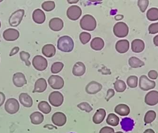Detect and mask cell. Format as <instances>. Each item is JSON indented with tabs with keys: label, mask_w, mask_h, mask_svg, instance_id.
<instances>
[{
	"label": "cell",
	"mask_w": 158,
	"mask_h": 133,
	"mask_svg": "<svg viewBox=\"0 0 158 133\" xmlns=\"http://www.w3.org/2000/svg\"><path fill=\"white\" fill-rule=\"evenodd\" d=\"M74 42L71 37L64 36L60 37L57 42V48L64 52H70L73 50Z\"/></svg>",
	"instance_id": "6da1fadb"
},
{
	"label": "cell",
	"mask_w": 158,
	"mask_h": 133,
	"mask_svg": "<svg viewBox=\"0 0 158 133\" xmlns=\"http://www.w3.org/2000/svg\"><path fill=\"white\" fill-rule=\"evenodd\" d=\"M80 26L83 30L91 31L96 27V20L91 15H85L81 19Z\"/></svg>",
	"instance_id": "7a4b0ae2"
},
{
	"label": "cell",
	"mask_w": 158,
	"mask_h": 133,
	"mask_svg": "<svg viewBox=\"0 0 158 133\" xmlns=\"http://www.w3.org/2000/svg\"><path fill=\"white\" fill-rule=\"evenodd\" d=\"M113 32L115 36L118 38H124L128 34V27L123 22H119L114 25Z\"/></svg>",
	"instance_id": "3957f363"
},
{
	"label": "cell",
	"mask_w": 158,
	"mask_h": 133,
	"mask_svg": "<svg viewBox=\"0 0 158 133\" xmlns=\"http://www.w3.org/2000/svg\"><path fill=\"white\" fill-rule=\"evenodd\" d=\"M25 14V10L19 9L13 12L10 17L9 23L12 27H16L20 24Z\"/></svg>",
	"instance_id": "277c9868"
},
{
	"label": "cell",
	"mask_w": 158,
	"mask_h": 133,
	"mask_svg": "<svg viewBox=\"0 0 158 133\" xmlns=\"http://www.w3.org/2000/svg\"><path fill=\"white\" fill-rule=\"evenodd\" d=\"M48 100L50 103L54 107H60L64 102V96L60 92L54 91L49 96Z\"/></svg>",
	"instance_id": "5b68a950"
},
{
	"label": "cell",
	"mask_w": 158,
	"mask_h": 133,
	"mask_svg": "<svg viewBox=\"0 0 158 133\" xmlns=\"http://www.w3.org/2000/svg\"><path fill=\"white\" fill-rule=\"evenodd\" d=\"M32 64L34 68L37 70L42 71L47 68L48 62L47 59L42 56L38 55L34 57Z\"/></svg>",
	"instance_id": "8992f818"
},
{
	"label": "cell",
	"mask_w": 158,
	"mask_h": 133,
	"mask_svg": "<svg viewBox=\"0 0 158 133\" xmlns=\"http://www.w3.org/2000/svg\"><path fill=\"white\" fill-rule=\"evenodd\" d=\"M19 109L18 101L14 98H10L7 100L5 104V110L9 114H14L17 113Z\"/></svg>",
	"instance_id": "52a82bcc"
},
{
	"label": "cell",
	"mask_w": 158,
	"mask_h": 133,
	"mask_svg": "<svg viewBox=\"0 0 158 133\" xmlns=\"http://www.w3.org/2000/svg\"><path fill=\"white\" fill-rule=\"evenodd\" d=\"M139 85L140 88L144 91L153 89L156 86L155 81L150 80L145 75H142L140 77Z\"/></svg>",
	"instance_id": "ba28073f"
},
{
	"label": "cell",
	"mask_w": 158,
	"mask_h": 133,
	"mask_svg": "<svg viewBox=\"0 0 158 133\" xmlns=\"http://www.w3.org/2000/svg\"><path fill=\"white\" fill-rule=\"evenodd\" d=\"M48 82L51 87L55 89H61L64 85V79L59 75H53L50 76Z\"/></svg>",
	"instance_id": "9c48e42d"
},
{
	"label": "cell",
	"mask_w": 158,
	"mask_h": 133,
	"mask_svg": "<svg viewBox=\"0 0 158 133\" xmlns=\"http://www.w3.org/2000/svg\"><path fill=\"white\" fill-rule=\"evenodd\" d=\"M82 13L81 8L77 5L70 6L67 10V16L70 19L76 20L80 17Z\"/></svg>",
	"instance_id": "30bf717a"
},
{
	"label": "cell",
	"mask_w": 158,
	"mask_h": 133,
	"mask_svg": "<svg viewBox=\"0 0 158 133\" xmlns=\"http://www.w3.org/2000/svg\"><path fill=\"white\" fill-rule=\"evenodd\" d=\"M52 121L55 126L61 127L66 124L67 118L63 112H57L52 116Z\"/></svg>",
	"instance_id": "8fae6325"
},
{
	"label": "cell",
	"mask_w": 158,
	"mask_h": 133,
	"mask_svg": "<svg viewBox=\"0 0 158 133\" xmlns=\"http://www.w3.org/2000/svg\"><path fill=\"white\" fill-rule=\"evenodd\" d=\"M19 37V32L18 30L12 28L7 29L3 33V38L7 41L16 40Z\"/></svg>",
	"instance_id": "7c38bea8"
},
{
	"label": "cell",
	"mask_w": 158,
	"mask_h": 133,
	"mask_svg": "<svg viewBox=\"0 0 158 133\" xmlns=\"http://www.w3.org/2000/svg\"><path fill=\"white\" fill-rule=\"evenodd\" d=\"M145 103L149 106H155L158 103V92L152 90L147 93L144 99Z\"/></svg>",
	"instance_id": "4fadbf2b"
},
{
	"label": "cell",
	"mask_w": 158,
	"mask_h": 133,
	"mask_svg": "<svg viewBox=\"0 0 158 133\" xmlns=\"http://www.w3.org/2000/svg\"><path fill=\"white\" fill-rule=\"evenodd\" d=\"M102 89V86L96 81H91L87 85L85 88L86 93L89 94H95L100 92Z\"/></svg>",
	"instance_id": "5bb4252c"
},
{
	"label": "cell",
	"mask_w": 158,
	"mask_h": 133,
	"mask_svg": "<svg viewBox=\"0 0 158 133\" xmlns=\"http://www.w3.org/2000/svg\"><path fill=\"white\" fill-rule=\"evenodd\" d=\"M13 82L17 87L23 86L27 83L25 76L22 73H16L13 76Z\"/></svg>",
	"instance_id": "9a60e30c"
},
{
	"label": "cell",
	"mask_w": 158,
	"mask_h": 133,
	"mask_svg": "<svg viewBox=\"0 0 158 133\" xmlns=\"http://www.w3.org/2000/svg\"><path fill=\"white\" fill-rule=\"evenodd\" d=\"M49 26L52 31H59L64 27V22L59 18H54L50 20Z\"/></svg>",
	"instance_id": "2e32d148"
},
{
	"label": "cell",
	"mask_w": 158,
	"mask_h": 133,
	"mask_svg": "<svg viewBox=\"0 0 158 133\" xmlns=\"http://www.w3.org/2000/svg\"><path fill=\"white\" fill-rule=\"evenodd\" d=\"M32 18L35 23L40 24L45 22L46 15L44 11L40 9H38L35 10L33 12Z\"/></svg>",
	"instance_id": "e0dca14e"
},
{
	"label": "cell",
	"mask_w": 158,
	"mask_h": 133,
	"mask_svg": "<svg viewBox=\"0 0 158 133\" xmlns=\"http://www.w3.org/2000/svg\"><path fill=\"white\" fill-rule=\"evenodd\" d=\"M47 88V83L46 80L43 78L39 79L35 81L34 89L33 90V93H43L45 92Z\"/></svg>",
	"instance_id": "ac0fdd59"
},
{
	"label": "cell",
	"mask_w": 158,
	"mask_h": 133,
	"mask_svg": "<svg viewBox=\"0 0 158 133\" xmlns=\"http://www.w3.org/2000/svg\"><path fill=\"white\" fill-rule=\"evenodd\" d=\"M129 42L127 39L119 40L116 44L117 51L120 54H124L127 52L129 48Z\"/></svg>",
	"instance_id": "d6986e66"
},
{
	"label": "cell",
	"mask_w": 158,
	"mask_h": 133,
	"mask_svg": "<svg viewBox=\"0 0 158 133\" xmlns=\"http://www.w3.org/2000/svg\"><path fill=\"white\" fill-rule=\"evenodd\" d=\"M122 129L126 132L132 131L134 128L135 123L134 120L129 118H125L122 119L120 122Z\"/></svg>",
	"instance_id": "ffe728a7"
},
{
	"label": "cell",
	"mask_w": 158,
	"mask_h": 133,
	"mask_svg": "<svg viewBox=\"0 0 158 133\" xmlns=\"http://www.w3.org/2000/svg\"><path fill=\"white\" fill-rule=\"evenodd\" d=\"M19 101L24 107L31 108L32 106V99L30 95L26 93H22L19 95Z\"/></svg>",
	"instance_id": "44dd1931"
},
{
	"label": "cell",
	"mask_w": 158,
	"mask_h": 133,
	"mask_svg": "<svg viewBox=\"0 0 158 133\" xmlns=\"http://www.w3.org/2000/svg\"><path fill=\"white\" fill-rule=\"evenodd\" d=\"M86 66L83 63L78 62L74 64L73 69V73L75 76H81L85 73Z\"/></svg>",
	"instance_id": "7402d4cb"
},
{
	"label": "cell",
	"mask_w": 158,
	"mask_h": 133,
	"mask_svg": "<svg viewBox=\"0 0 158 133\" xmlns=\"http://www.w3.org/2000/svg\"><path fill=\"white\" fill-rule=\"evenodd\" d=\"M106 116V112L103 109H99L97 110L93 116L92 120L96 124H100L104 120Z\"/></svg>",
	"instance_id": "603a6c76"
},
{
	"label": "cell",
	"mask_w": 158,
	"mask_h": 133,
	"mask_svg": "<svg viewBox=\"0 0 158 133\" xmlns=\"http://www.w3.org/2000/svg\"><path fill=\"white\" fill-rule=\"evenodd\" d=\"M114 112L121 116H127L130 112V108L126 104H120L114 108Z\"/></svg>",
	"instance_id": "cb8c5ba5"
},
{
	"label": "cell",
	"mask_w": 158,
	"mask_h": 133,
	"mask_svg": "<svg viewBox=\"0 0 158 133\" xmlns=\"http://www.w3.org/2000/svg\"><path fill=\"white\" fill-rule=\"evenodd\" d=\"M42 53L47 57H53L56 53V49L52 44H47L43 47Z\"/></svg>",
	"instance_id": "d4e9b609"
},
{
	"label": "cell",
	"mask_w": 158,
	"mask_h": 133,
	"mask_svg": "<svg viewBox=\"0 0 158 133\" xmlns=\"http://www.w3.org/2000/svg\"><path fill=\"white\" fill-rule=\"evenodd\" d=\"M145 45L142 40L136 39L132 42V50L135 53H140L144 50Z\"/></svg>",
	"instance_id": "484cf974"
},
{
	"label": "cell",
	"mask_w": 158,
	"mask_h": 133,
	"mask_svg": "<svg viewBox=\"0 0 158 133\" xmlns=\"http://www.w3.org/2000/svg\"><path fill=\"white\" fill-rule=\"evenodd\" d=\"M104 41L102 38L96 37L93 39L90 43V47L93 50L99 51L104 47Z\"/></svg>",
	"instance_id": "4316f807"
},
{
	"label": "cell",
	"mask_w": 158,
	"mask_h": 133,
	"mask_svg": "<svg viewBox=\"0 0 158 133\" xmlns=\"http://www.w3.org/2000/svg\"><path fill=\"white\" fill-rule=\"evenodd\" d=\"M31 122L34 125H40L44 120V115L40 112H35L30 116Z\"/></svg>",
	"instance_id": "83f0119b"
},
{
	"label": "cell",
	"mask_w": 158,
	"mask_h": 133,
	"mask_svg": "<svg viewBox=\"0 0 158 133\" xmlns=\"http://www.w3.org/2000/svg\"><path fill=\"white\" fill-rule=\"evenodd\" d=\"M119 118L116 114L110 113L106 118V122L108 125L113 127L118 126L119 122Z\"/></svg>",
	"instance_id": "f1b7e54d"
},
{
	"label": "cell",
	"mask_w": 158,
	"mask_h": 133,
	"mask_svg": "<svg viewBox=\"0 0 158 133\" xmlns=\"http://www.w3.org/2000/svg\"><path fill=\"white\" fill-rule=\"evenodd\" d=\"M38 109L45 114H48L50 113L52 110V108L48 103L45 101H42L39 103L38 104Z\"/></svg>",
	"instance_id": "f546056e"
},
{
	"label": "cell",
	"mask_w": 158,
	"mask_h": 133,
	"mask_svg": "<svg viewBox=\"0 0 158 133\" xmlns=\"http://www.w3.org/2000/svg\"><path fill=\"white\" fill-rule=\"evenodd\" d=\"M129 64L132 68H136L144 66V63L137 57L133 56L129 59Z\"/></svg>",
	"instance_id": "4dcf8cb0"
},
{
	"label": "cell",
	"mask_w": 158,
	"mask_h": 133,
	"mask_svg": "<svg viewBox=\"0 0 158 133\" xmlns=\"http://www.w3.org/2000/svg\"><path fill=\"white\" fill-rule=\"evenodd\" d=\"M147 18L150 21H155L158 20V9L152 8L147 11Z\"/></svg>",
	"instance_id": "1f68e13d"
},
{
	"label": "cell",
	"mask_w": 158,
	"mask_h": 133,
	"mask_svg": "<svg viewBox=\"0 0 158 133\" xmlns=\"http://www.w3.org/2000/svg\"><path fill=\"white\" fill-rule=\"evenodd\" d=\"M156 118V112L152 110H150L146 112L144 116V122L146 124H151L155 120Z\"/></svg>",
	"instance_id": "d6a6232c"
},
{
	"label": "cell",
	"mask_w": 158,
	"mask_h": 133,
	"mask_svg": "<svg viewBox=\"0 0 158 133\" xmlns=\"http://www.w3.org/2000/svg\"><path fill=\"white\" fill-rule=\"evenodd\" d=\"M114 88L118 93H123L127 89V85L123 81L118 80L114 83Z\"/></svg>",
	"instance_id": "836d02e7"
},
{
	"label": "cell",
	"mask_w": 158,
	"mask_h": 133,
	"mask_svg": "<svg viewBox=\"0 0 158 133\" xmlns=\"http://www.w3.org/2000/svg\"><path fill=\"white\" fill-rule=\"evenodd\" d=\"M128 86L131 88H135L137 86L138 78L136 76H130L127 81Z\"/></svg>",
	"instance_id": "e575fe53"
},
{
	"label": "cell",
	"mask_w": 158,
	"mask_h": 133,
	"mask_svg": "<svg viewBox=\"0 0 158 133\" xmlns=\"http://www.w3.org/2000/svg\"><path fill=\"white\" fill-rule=\"evenodd\" d=\"M64 64L62 62H56L52 64L51 66V72L53 73H57L62 71L64 67Z\"/></svg>",
	"instance_id": "d590c367"
},
{
	"label": "cell",
	"mask_w": 158,
	"mask_h": 133,
	"mask_svg": "<svg viewBox=\"0 0 158 133\" xmlns=\"http://www.w3.org/2000/svg\"><path fill=\"white\" fill-rule=\"evenodd\" d=\"M55 2L53 1L45 2L42 4L43 9L46 11H52L55 9Z\"/></svg>",
	"instance_id": "8d00e7d4"
},
{
	"label": "cell",
	"mask_w": 158,
	"mask_h": 133,
	"mask_svg": "<svg viewBox=\"0 0 158 133\" xmlns=\"http://www.w3.org/2000/svg\"><path fill=\"white\" fill-rule=\"evenodd\" d=\"M19 56H20V58L21 60L23 61H24L26 65L27 66H29L31 65V62L29 61V58H30V54L27 52H25V51H21L19 53Z\"/></svg>",
	"instance_id": "74e56055"
},
{
	"label": "cell",
	"mask_w": 158,
	"mask_h": 133,
	"mask_svg": "<svg viewBox=\"0 0 158 133\" xmlns=\"http://www.w3.org/2000/svg\"><path fill=\"white\" fill-rule=\"evenodd\" d=\"M91 39V35L88 32H83L80 35V39L83 45L87 44Z\"/></svg>",
	"instance_id": "f35d334b"
},
{
	"label": "cell",
	"mask_w": 158,
	"mask_h": 133,
	"mask_svg": "<svg viewBox=\"0 0 158 133\" xmlns=\"http://www.w3.org/2000/svg\"><path fill=\"white\" fill-rule=\"evenodd\" d=\"M77 107L80 109L81 110L85 111L87 113H89L93 110V108H92V107L90 106L88 103L86 102L81 103L77 105Z\"/></svg>",
	"instance_id": "ab89813d"
},
{
	"label": "cell",
	"mask_w": 158,
	"mask_h": 133,
	"mask_svg": "<svg viewBox=\"0 0 158 133\" xmlns=\"http://www.w3.org/2000/svg\"><path fill=\"white\" fill-rule=\"evenodd\" d=\"M149 1L147 0H139L138 1V5L142 12H145L149 5Z\"/></svg>",
	"instance_id": "60d3db41"
},
{
	"label": "cell",
	"mask_w": 158,
	"mask_h": 133,
	"mask_svg": "<svg viewBox=\"0 0 158 133\" xmlns=\"http://www.w3.org/2000/svg\"><path fill=\"white\" fill-rule=\"evenodd\" d=\"M149 31L150 34H154L158 33V23L150 25L149 27Z\"/></svg>",
	"instance_id": "b9f144b4"
},
{
	"label": "cell",
	"mask_w": 158,
	"mask_h": 133,
	"mask_svg": "<svg viewBox=\"0 0 158 133\" xmlns=\"http://www.w3.org/2000/svg\"><path fill=\"white\" fill-rule=\"evenodd\" d=\"M114 132V129L109 127H104L100 129L99 133H113Z\"/></svg>",
	"instance_id": "7bdbcfd3"
},
{
	"label": "cell",
	"mask_w": 158,
	"mask_h": 133,
	"mask_svg": "<svg viewBox=\"0 0 158 133\" xmlns=\"http://www.w3.org/2000/svg\"><path fill=\"white\" fill-rule=\"evenodd\" d=\"M114 92L113 89H108L107 91V94H106V97L105 99L107 102L109 101V100L112 98L114 95Z\"/></svg>",
	"instance_id": "ee69618b"
},
{
	"label": "cell",
	"mask_w": 158,
	"mask_h": 133,
	"mask_svg": "<svg viewBox=\"0 0 158 133\" xmlns=\"http://www.w3.org/2000/svg\"><path fill=\"white\" fill-rule=\"evenodd\" d=\"M148 76L152 80H155L158 78V73L156 71L151 70L148 73Z\"/></svg>",
	"instance_id": "f6af8a7d"
},
{
	"label": "cell",
	"mask_w": 158,
	"mask_h": 133,
	"mask_svg": "<svg viewBox=\"0 0 158 133\" xmlns=\"http://www.w3.org/2000/svg\"><path fill=\"white\" fill-rule=\"evenodd\" d=\"M19 47H15L13 48L12 49V50L10 51V53L9 56H14V55H16L18 53L19 51Z\"/></svg>",
	"instance_id": "bcb514c9"
},
{
	"label": "cell",
	"mask_w": 158,
	"mask_h": 133,
	"mask_svg": "<svg viewBox=\"0 0 158 133\" xmlns=\"http://www.w3.org/2000/svg\"><path fill=\"white\" fill-rule=\"evenodd\" d=\"M5 101V96L3 93L0 92V107H1Z\"/></svg>",
	"instance_id": "7dc6e473"
},
{
	"label": "cell",
	"mask_w": 158,
	"mask_h": 133,
	"mask_svg": "<svg viewBox=\"0 0 158 133\" xmlns=\"http://www.w3.org/2000/svg\"><path fill=\"white\" fill-rule=\"evenodd\" d=\"M153 43L155 46L158 47V35L155 36L153 39Z\"/></svg>",
	"instance_id": "c3c4849f"
},
{
	"label": "cell",
	"mask_w": 158,
	"mask_h": 133,
	"mask_svg": "<svg viewBox=\"0 0 158 133\" xmlns=\"http://www.w3.org/2000/svg\"><path fill=\"white\" fill-rule=\"evenodd\" d=\"M143 133H155V132H154V130L152 129H150V128H149V129H146Z\"/></svg>",
	"instance_id": "681fc988"
},
{
	"label": "cell",
	"mask_w": 158,
	"mask_h": 133,
	"mask_svg": "<svg viewBox=\"0 0 158 133\" xmlns=\"http://www.w3.org/2000/svg\"><path fill=\"white\" fill-rule=\"evenodd\" d=\"M123 18H124V17H123V15H117V16L115 17L116 20H121Z\"/></svg>",
	"instance_id": "f907efd6"
},
{
	"label": "cell",
	"mask_w": 158,
	"mask_h": 133,
	"mask_svg": "<svg viewBox=\"0 0 158 133\" xmlns=\"http://www.w3.org/2000/svg\"><path fill=\"white\" fill-rule=\"evenodd\" d=\"M78 2V0H77V1H74L71 2H69V3H73V2H74V3H76V2Z\"/></svg>",
	"instance_id": "816d5d0a"
},
{
	"label": "cell",
	"mask_w": 158,
	"mask_h": 133,
	"mask_svg": "<svg viewBox=\"0 0 158 133\" xmlns=\"http://www.w3.org/2000/svg\"><path fill=\"white\" fill-rule=\"evenodd\" d=\"M124 133L123 132H121V131H118V132H116V133Z\"/></svg>",
	"instance_id": "f5cc1de1"
},
{
	"label": "cell",
	"mask_w": 158,
	"mask_h": 133,
	"mask_svg": "<svg viewBox=\"0 0 158 133\" xmlns=\"http://www.w3.org/2000/svg\"><path fill=\"white\" fill-rule=\"evenodd\" d=\"M1 21H0V29H1Z\"/></svg>",
	"instance_id": "db71d44e"
},
{
	"label": "cell",
	"mask_w": 158,
	"mask_h": 133,
	"mask_svg": "<svg viewBox=\"0 0 158 133\" xmlns=\"http://www.w3.org/2000/svg\"><path fill=\"white\" fill-rule=\"evenodd\" d=\"M2 2V0H0V2Z\"/></svg>",
	"instance_id": "11a10c76"
},
{
	"label": "cell",
	"mask_w": 158,
	"mask_h": 133,
	"mask_svg": "<svg viewBox=\"0 0 158 133\" xmlns=\"http://www.w3.org/2000/svg\"></svg>",
	"instance_id": "9f6ffc18"
}]
</instances>
